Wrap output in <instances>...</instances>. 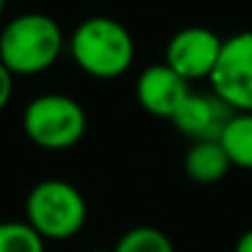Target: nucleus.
<instances>
[{
	"instance_id": "f257e3e1",
	"label": "nucleus",
	"mask_w": 252,
	"mask_h": 252,
	"mask_svg": "<svg viewBox=\"0 0 252 252\" xmlns=\"http://www.w3.org/2000/svg\"><path fill=\"white\" fill-rule=\"evenodd\" d=\"M62 25L47 12H22L0 30V62L12 76H37L64 52Z\"/></svg>"
},
{
	"instance_id": "f03ea898",
	"label": "nucleus",
	"mask_w": 252,
	"mask_h": 252,
	"mask_svg": "<svg viewBox=\"0 0 252 252\" xmlns=\"http://www.w3.org/2000/svg\"><path fill=\"white\" fill-rule=\"evenodd\" d=\"M69 52L84 74L110 81L130 71L135 62V39L120 20L93 15L74 27L69 37Z\"/></svg>"
},
{
	"instance_id": "7ed1b4c3",
	"label": "nucleus",
	"mask_w": 252,
	"mask_h": 252,
	"mask_svg": "<svg viewBox=\"0 0 252 252\" xmlns=\"http://www.w3.org/2000/svg\"><path fill=\"white\" fill-rule=\"evenodd\" d=\"M25 218L42 240H69L84 230L88 206L84 193L71 181L44 179L30 189Z\"/></svg>"
},
{
	"instance_id": "20e7f679",
	"label": "nucleus",
	"mask_w": 252,
	"mask_h": 252,
	"mask_svg": "<svg viewBox=\"0 0 252 252\" xmlns=\"http://www.w3.org/2000/svg\"><path fill=\"white\" fill-rule=\"evenodd\" d=\"M88 118L84 105L66 93L34 95L22 110V130L27 140L49 152L76 147L86 135Z\"/></svg>"
},
{
	"instance_id": "39448f33",
	"label": "nucleus",
	"mask_w": 252,
	"mask_h": 252,
	"mask_svg": "<svg viewBox=\"0 0 252 252\" xmlns=\"http://www.w3.org/2000/svg\"><path fill=\"white\" fill-rule=\"evenodd\" d=\"M208 84L233 113H252V30L223 39Z\"/></svg>"
},
{
	"instance_id": "423d86ee",
	"label": "nucleus",
	"mask_w": 252,
	"mask_h": 252,
	"mask_svg": "<svg viewBox=\"0 0 252 252\" xmlns=\"http://www.w3.org/2000/svg\"><path fill=\"white\" fill-rule=\"evenodd\" d=\"M220 49H223V37L218 32H213L211 27L191 25L174 32V37L167 42L164 64L189 84L201 79L208 81L218 64Z\"/></svg>"
},
{
	"instance_id": "0eeeda50",
	"label": "nucleus",
	"mask_w": 252,
	"mask_h": 252,
	"mask_svg": "<svg viewBox=\"0 0 252 252\" xmlns=\"http://www.w3.org/2000/svg\"><path fill=\"white\" fill-rule=\"evenodd\" d=\"M189 95H191L189 81H184L164 62L145 66L137 76V84H135L137 103L155 118L171 120Z\"/></svg>"
},
{
	"instance_id": "6e6552de",
	"label": "nucleus",
	"mask_w": 252,
	"mask_h": 252,
	"mask_svg": "<svg viewBox=\"0 0 252 252\" xmlns=\"http://www.w3.org/2000/svg\"><path fill=\"white\" fill-rule=\"evenodd\" d=\"M230 115L233 110L218 95L191 91V95L184 100V105L171 118V123L179 132L193 137V142H203V140H218Z\"/></svg>"
},
{
	"instance_id": "1a4fd4ad",
	"label": "nucleus",
	"mask_w": 252,
	"mask_h": 252,
	"mask_svg": "<svg viewBox=\"0 0 252 252\" xmlns=\"http://www.w3.org/2000/svg\"><path fill=\"white\" fill-rule=\"evenodd\" d=\"M230 159L225 155V150L220 147L218 140H203V142H193L186 150L184 157V171L193 184L201 186H211L218 184L228 171H230Z\"/></svg>"
},
{
	"instance_id": "9d476101",
	"label": "nucleus",
	"mask_w": 252,
	"mask_h": 252,
	"mask_svg": "<svg viewBox=\"0 0 252 252\" xmlns=\"http://www.w3.org/2000/svg\"><path fill=\"white\" fill-rule=\"evenodd\" d=\"M218 142L233 167L252 171V113H233Z\"/></svg>"
},
{
	"instance_id": "9b49d317",
	"label": "nucleus",
	"mask_w": 252,
	"mask_h": 252,
	"mask_svg": "<svg viewBox=\"0 0 252 252\" xmlns=\"http://www.w3.org/2000/svg\"><path fill=\"white\" fill-rule=\"evenodd\" d=\"M110 252H174V243L159 228L137 225L123 233Z\"/></svg>"
},
{
	"instance_id": "f8f14e48",
	"label": "nucleus",
	"mask_w": 252,
	"mask_h": 252,
	"mask_svg": "<svg viewBox=\"0 0 252 252\" xmlns=\"http://www.w3.org/2000/svg\"><path fill=\"white\" fill-rule=\"evenodd\" d=\"M0 252H44V240L22 220H2Z\"/></svg>"
},
{
	"instance_id": "ddd939ff",
	"label": "nucleus",
	"mask_w": 252,
	"mask_h": 252,
	"mask_svg": "<svg viewBox=\"0 0 252 252\" xmlns=\"http://www.w3.org/2000/svg\"><path fill=\"white\" fill-rule=\"evenodd\" d=\"M12 74L5 69V64L0 62V110L10 103V98H12V91H15V84H12Z\"/></svg>"
},
{
	"instance_id": "4468645a",
	"label": "nucleus",
	"mask_w": 252,
	"mask_h": 252,
	"mask_svg": "<svg viewBox=\"0 0 252 252\" xmlns=\"http://www.w3.org/2000/svg\"><path fill=\"white\" fill-rule=\"evenodd\" d=\"M235 252H252V228L250 230H245V233L238 238V243H235Z\"/></svg>"
},
{
	"instance_id": "2eb2a0df",
	"label": "nucleus",
	"mask_w": 252,
	"mask_h": 252,
	"mask_svg": "<svg viewBox=\"0 0 252 252\" xmlns=\"http://www.w3.org/2000/svg\"><path fill=\"white\" fill-rule=\"evenodd\" d=\"M2 10H5V0H0V17H2Z\"/></svg>"
},
{
	"instance_id": "dca6fc26",
	"label": "nucleus",
	"mask_w": 252,
	"mask_h": 252,
	"mask_svg": "<svg viewBox=\"0 0 252 252\" xmlns=\"http://www.w3.org/2000/svg\"><path fill=\"white\" fill-rule=\"evenodd\" d=\"M93 252H110V250H93Z\"/></svg>"
}]
</instances>
